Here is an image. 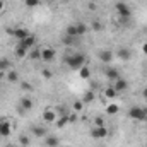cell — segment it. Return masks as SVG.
Here are the masks:
<instances>
[{"label":"cell","instance_id":"32","mask_svg":"<svg viewBox=\"0 0 147 147\" xmlns=\"http://www.w3.org/2000/svg\"><path fill=\"white\" fill-rule=\"evenodd\" d=\"M74 110H75V111L82 110V101H75V103H74Z\"/></svg>","mask_w":147,"mask_h":147},{"label":"cell","instance_id":"20","mask_svg":"<svg viewBox=\"0 0 147 147\" xmlns=\"http://www.w3.org/2000/svg\"><path fill=\"white\" fill-rule=\"evenodd\" d=\"M65 34L70 38H75L77 36V28H75V24H70V26H67V29H65Z\"/></svg>","mask_w":147,"mask_h":147},{"label":"cell","instance_id":"15","mask_svg":"<svg viewBox=\"0 0 147 147\" xmlns=\"http://www.w3.org/2000/svg\"><path fill=\"white\" fill-rule=\"evenodd\" d=\"M45 144L48 147H57L60 144V140H58V137H55V135H46V137H45Z\"/></svg>","mask_w":147,"mask_h":147},{"label":"cell","instance_id":"37","mask_svg":"<svg viewBox=\"0 0 147 147\" xmlns=\"http://www.w3.org/2000/svg\"><path fill=\"white\" fill-rule=\"evenodd\" d=\"M142 51L147 55V43H144V45H142Z\"/></svg>","mask_w":147,"mask_h":147},{"label":"cell","instance_id":"38","mask_svg":"<svg viewBox=\"0 0 147 147\" xmlns=\"http://www.w3.org/2000/svg\"><path fill=\"white\" fill-rule=\"evenodd\" d=\"M3 75H5V74H3V72H0V84H2V77H3Z\"/></svg>","mask_w":147,"mask_h":147},{"label":"cell","instance_id":"35","mask_svg":"<svg viewBox=\"0 0 147 147\" xmlns=\"http://www.w3.org/2000/svg\"><path fill=\"white\" fill-rule=\"evenodd\" d=\"M142 98L147 101V87H144V89H142Z\"/></svg>","mask_w":147,"mask_h":147},{"label":"cell","instance_id":"22","mask_svg":"<svg viewBox=\"0 0 147 147\" xmlns=\"http://www.w3.org/2000/svg\"><path fill=\"white\" fill-rule=\"evenodd\" d=\"M5 75H7V79H9L10 82H17V80H19V75H17V72H16V70H9Z\"/></svg>","mask_w":147,"mask_h":147},{"label":"cell","instance_id":"29","mask_svg":"<svg viewBox=\"0 0 147 147\" xmlns=\"http://www.w3.org/2000/svg\"><path fill=\"white\" fill-rule=\"evenodd\" d=\"M26 51H28V50H24V48H21V46H17V48H16V55H17L19 58H22V57L26 55Z\"/></svg>","mask_w":147,"mask_h":147},{"label":"cell","instance_id":"33","mask_svg":"<svg viewBox=\"0 0 147 147\" xmlns=\"http://www.w3.org/2000/svg\"><path fill=\"white\" fill-rule=\"evenodd\" d=\"M92 28H94V31H99V29H101V28H103V26H101V24H99V22H98V21H96V22H94V24H92Z\"/></svg>","mask_w":147,"mask_h":147},{"label":"cell","instance_id":"5","mask_svg":"<svg viewBox=\"0 0 147 147\" xmlns=\"http://www.w3.org/2000/svg\"><path fill=\"white\" fill-rule=\"evenodd\" d=\"M34 45H36V38H34V34H29L28 38H24V39L19 41V46L24 48V50H31V48H34Z\"/></svg>","mask_w":147,"mask_h":147},{"label":"cell","instance_id":"27","mask_svg":"<svg viewBox=\"0 0 147 147\" xmlns=\"http://www.w3.org/2000/svg\"><path fill=\"white\" fill-rule=\"evenodd\" d=\"M92 101H94V92H92V91L86 92V94H84V103H92Z\"/></svg>","mask_w":147,"mask_h":147},{"label":"cell","instance_id":"7","mask_svg":"<svg viewBox=\"0 0 147 147\" xmlns=\"http://www.w3.org/2000/svg\"><path fill=\"white\" fill-rule=\"evenodd\" d=\"M33 106H34V101H33V98H22L21 101H19V108H21V113H24V111H29L33 110Z\"/></svg>","mask_w":147,"mask_h":147},{"label":"cell","instance_id":"28","mask_svg":"<svg viewBox=\"0 0 147 147\" xmlns=\"http://www.w3.org/2000/svg\"><path fill=\"white\" fill-rule=\"evenodd\" d=\"M19 142H21L22 147H28L29 146V137H28V135H21V137H19Z\"/></svg>","mask_w":147,"mask_h":147},{"label":"cell","instance_id":"11","mask_svg":"<svg viewBox=\"0 0 147 147\" xmlns=\"http://www.w3.org/2000/svg\"><path fill=\"white\" fill-rule=\"evenodd\" d=\"M31 130H33V135H34V137H39V139H45V137L48 135V130H46V127H43V125H34Z\"/></svg>","mask_w":147,"mask_h":147},{"label":"cell","instance_id":"30","mask_svg":"<svg viewBox=\"0 0 147 147\" xmlns=\"http://www.w3.org/2000/svg\"><path fill=\"white\" fill-rule=\"evenodd\" d=\"M103 125H105V120L101 116H96L94 118V127H103Z\"/></svg>","mask_w":147,"mask_h":147},{"label":"cell","instance_id":"3","mask_svg":"<svg viewBox=\"0 0 147 147\" xmlns=\"http://www.w3.org/2000/svg\"><path fill=\"white\" fill-rule=\"evenodd\" d=\"M128 116L132 120H137V121H146L147 120V108L142 106H132L128 110Z\"/></svg>","mask_w":147,"mask_h":147},{"label":"cell","instance_id":"24","mask_svg":"<svg viewBox=\"0 0 147 147\" xmlns=\"http://www.w3.org/2000/svg\"><path fill=\"white\" fill-rule=\"evenodd\" d=\"M118 110H120V108H118L115 103H111V105H108V106H106V113H108V115H116V113H118Z\"/></svg>","mask_w":147,"mask_h":147},{"label":"cell","instance_id":"12","mask_svg":"<svg viewBox=\"0 0 147 147\" xmlns=\"http://www.w3.org/2000/svg\"><path fill=\"white\" fill-rule=\"evenodd\" d=\"M10 132H12L10 123H9L7 120H0V135H2V137H9Z\"/></svg>","mask_w":147,"mask_h":147},{"label":"cell","instance_id":"26","mask_svg":"<svg viewBox=\"0 0 147 147\" xmlns=\"http://www.w3.org/2000/svg\"><path fill=\"white\" fill-rule=\"evenodd\" d=\"M24 5L28 7V9H34L39 5V0H24Z\"/></svg>","mask_w":147,"mask_h":147},{"label":"cell","instance_id":"21","mask_svg":"<svg viewBox=\"0 0 147 147\" xmlns=\"http://www.w3.org/2000/svg\"><path fill=\"white\" fill-rule=\"evenodd\" d=\"M55 121H57V125H58L60 128H63V127H65V125H67L70 120H69V116H60V118H57Z\"/></svg>","mask_w":147,"mask_h":147},{"label":"cell","instance_id":"18","mask_svg":"<svg viewBox=\"0 0 147 147\" xmlns=\"http://www.w3.org/2000/svg\"><path fill=\"white\" fill-rule=\"evenodd\" d=\"M75 28H77V36H84V34L87 33V29H89V28H87L86 24H82V22H77Z\"/></svg>","mask_w":147,"mask_h":147},{"label":"cell","instance_id":"19","mask_svg":"<svg viewBox=\"0 0 147 147\" xmlns=\"http://www.w3.org/2000/svg\"><path fill=\"white\" fill-rule=\"evenodd\" d=\"M106 77H108L110 80H116V79L120 77V74H118L116 69H108V70H106Z\"/></svg>","mask_w":147,"mask_h":147},{"label":"cell","instance_id":"4","mask_svg":"<svg viewBox=\"0 0 147 147\" xmlns=\"http://www.w3.org/2000/svg\"><path fill=\"white\" fill-rule=\"evenodd\" d=\"M91 137L96 139V140H101V139H106L108 137V128L103 125V127H92L91 128Z\"/></svg>","mask_w":147,"mask_h":147},{"label":"cell","instance_id":"14","mask_svg":"<svg viewBox=\"0 0 147 147\" xmlns=\"http://www.w3.org/2000/svg\"><path fill=\"white\" fill-rule=\"evenodd\" d=\"M43 120L48 121V123H51V121L57 120V113H55L53 110H45V113H43Z\"/></svg>","mask_w":147,"mask_h":147},{"label":"cell","instance_id":"25","mask_svg":"<svg viewBox=\"0 0 147 147\" xmlns=\"http://www.w3.org/2000/svg\"><path fill=\"white\" fill-rule=\"evenodd\" d=\"M29 57H31L33 60H41V50L33 48V50H31V53H29Z\"/></svg>","mask_w":147,"mask_h":147},{"label":"cell","instance_id":"8","mask_svg":"<svg viewBox=\"0 0 147 147\" xmlns=\"http://www.w3.org/2000/svg\"><path fill=\"white\" fill-rule=\"evenodd\" d=\"M115 84H113V87L116 89V92L120 94V92H125L127 89H128V80H125V79H121V77H118L116 80H113Z\"/></svg>","mask_w":147,"mask_h":147},{"label":"cell","instance_id":"23","mask_svg":"<svg viewBox=\"0 0 147 147\" xmlns=\"http://www.w3.org/2000/svg\"><path fill=\"white\" fill-rule=\"evenodd\" d=\"M79 72H80V74H79V75H80V79H89V75H91V70H89V67H86V65H84V67H82Z\"/></svg>","mask_w":147,"mask_h":147},{"label":"cell","instance_id":"34","mask_svg":"<svg viewBox=\"0 0 147 147\" xmlns=\"http://www.w3.org/2000/svg\"><path fill=\"white\" fill-rule=\"evenodd\" d=\"M22 89H26V91H33V87H31L28 82H22Z\"/></svg>","mask_w":147,"mask_h":147},{"label":"cell","instance_id":"1","mask_svg":"<svg viewBox=\"0 0 147 147\" xmlns=\"http://www.w3.org/2000/svg\"><path fill=\"white\" fill-rule=\"evenodd\" d=\"M67 65L72 70H80L86 65V55L84 53H74V55H70L67 58Z\"/></svg>","mask_w":147,"mask_h":147},{"label":"cell","instance_id":"9","mask_svg":"<svg viewBox=\"0 0 147 147\" xmlns=\"http://www.w3.org/2000/svg\"><path fill=\"white\" fill-rule=\"evenodd\" d=\"M55 50L53 48H43L41 50V60L43 62H53L55 60Z\"/></svg>","mask_w":147,"mask_h":147},{"label":"cell","instance_id":"13","mask_svg":"<svg viewBox=\"0 0 147 147\" xmlns=\"http://www.w3.org/2000/svg\"><path fill=\"white\" fill-rule=\"evenodd\" d=\"M29 34H31V33H29L28 29H24V28H17V29H14V36L17 38L19 41L24 39V38H28Z\"/></svg>","mask_w":147,"mask_h":147},{"label":"cell","instance_id":"2","mask_svg":"<svg viewBox=\"0 0 147 147\" xmlns=\"http://www.w3.org/2000/svg\"><path fill=\"white\" fill-rule=\"evenodd\" d=\"M115 10H116L120 21H127V19L132 17V9H130V5L127 2H116L115 3Z\"/></svg>","mask_w":147,"mask_h":147},{"label":"cell","instance_id":"31","mask_svg":"<svg viewBox=\"0 0 147 147\" xmlns=\"http://www.w3.org/2000/svg\"><path fill=\"white\" fill-rule=\"evenodd\" d=\"M51 75H53L51 70H48V69H45V70H43V77H45V79H51Z\"/></svg>","mask_w":147,"mask_h":147},{"label":"cell","instance_id":"6","mask_svg":"<svg viewBox=\"0 0 147 147\" xmlns=\"http://www.w3.org/2000/svg\"><path fill=\"white\" fill-rule=\"evenodd\" d=\"M116 57H118V60H121V62H128V60L132 58V50L121 46V48L116 50Z\"/></svg>","mask_w":147,"mask_h":147},{"label":"cell","instance_id":"10","mask_svg":"<svg viewBox=\"0 0 147 147\" xmlns=\"http://www.w3.org/2000/svg\"><path fill=\"white\" fill-rule=\"evenodd\" d=\"M99 60L103 62V63H110L115 60V53L111 51V50H101L99 51Z\"/></svg>","mask_w":147,"mask_h":147},{"label":"cell","instance_id":"17","mask_svg":"<svg viewBox=\"0 0 147 147\" xmlns=\"http://www.w3.org/2000/svg\"><path fill=\"white\" fill-rule=\"evenodd\" d=\"M9 70H10V62L7 58H0V72L7 74Z\"/></svg>","mask_w":147,"mask_h":147},{"label":"cell","instance_id":"40","mask_svg":"<svg viewBox=\"0 0 147 147\" xmlns=\"http://www.w3.org/2000/svg\"><path fill=\"white\" fill-rule=\"evenodd\" d=\"M0 139H2V135H0Z\"/></svg>","mask_w":147,"mask_h":147},{"label":"cell","instance_id":"16","mask_svg":"<svg viewBox=\"0 0 147 147\" xmlns=\"http://www.w3.org/2000/svg\"><path fill=\"white\" fill-rule=\"evenodd\" d=\"M116 96H118V92H116V89H115L113 86H110V87L105 89V98H108V99H115Z\"/></svg>","mask_w":147,"mask_h":147},{"label":"cell","instance_id":"39","mask_svg":"<svg viewBox=\"0 0 147 147\" xmlns=\"http://www.w3.org/2000/svg\"><path fill=\"white\" fill-rule=\"evenodd\" d=\"M7 147H14V146H7Z\"/></svg>","mask_w":147,"mask_h":147},{"label":"cell","instance_id":"36","mask_svg":"<svg viewBox=\"0 0 147 147\" xmlns=\"http://www.w3.org/2000/svg\"><path fill=\"white\" fill-rule=\"evenodd\" d=\"M3 7H5V2H3V0H0V12L3 10Z\"/></svg>","mask_w":147,"mask_h":147}]
</instances>
